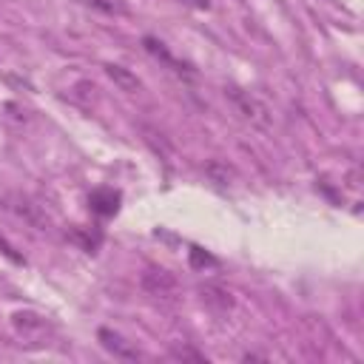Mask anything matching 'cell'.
Masks as SVG:
<instances>
[{"mask_svg":"<svg viewBox=\"0 0 364 364\" xmlns=\"http://www.w3.org/2000/svg\"><path fill=\"white\" fill-rule=\"evenodd\" d=\"M105 74L114 80V85L119 88V91H125V94H136L139 91V77L136 74H131L125 65H117V63H111V65H105Z\"/></svg>","mask_w":364,"mask_h":364,"instance_id":"5b68a950","label":"cell"},{"mask_svg":"<svg viewBox=\"0 0 364 364\" xmlns=\"http://www.w3.org/2000/svg\"><path fill=\"white\" fill-rule=\"evenodd\" d=\"M176 287L179 284H176L173 273H168L162 267H154V270L142 273V290L151 293V296H156V299H171L176 293Z\"/></svg>","mask_w":364,"mask_h":364,"instance_id":"7a4b0ae2","label":"cell"},{"mask_svg":"<svg viewBox=\"0 0 364 364\" xmlns=\"http://www.w3.org/2000/svg\"><path fill=\"white\" fill-rule=\"evenodd\" d=\"M88 205H91V210L97 216H114L117 208H119V191H114V188H97L91 193V199H88Z\"/></svg>","mask_w":364,"mask_h":364,"instance_id":"277c9868","label":"cell"},{"mask_svg":"<svg viewBox=\"0 0 364 364\" xmlns=\"http://www.w3.org/2000/svg\"><path fill=\"white\" fill-rule=\"evenodd\" d=\"M100 341H102V347L108 350V353H114L117 358H136L139 353L128 344V341H122V336H117V333H111V330H100Z\"/></svg>","mask_w":364,"mask_h":364,"instance_id":"52a82bcc","label":"cell"},{"mask_svg":"<svg viewBox=\"0 0 364 364\" xmlns=\"http://www.w3.org/2000/svg\"><path fill=\"white\" fill-rule=\"evenodd\" d=\"M188 3H193L196 9H208V3H210V0H188Z\"/></svg>","mask_w":364,"mask_h":364,"instance_id":"7c38bea8","label":"cell"},{"mask_svg":"<svg viewBox=\"0 0 364 364\" xmlns=\"http://www.w3.org/2000/svg\"><path fill=\"white\" fill-rule=\"evenodd\" d=\"M199 296H202V304L210 307L213 313H228L233 307V296L225 284H216V282H205L199 287Z\"/></svg>","mask_w":364,"mask_h":364,"instance_id":"3957f363","label":"cell"},{"mask_svg":"<svg viewBox=\"0 0 364 364\" xmlns=\"http://www.w3.org/2000/svg\"><path fill=\"white\" fill-rule=\"evenodd\" d=\"M208 173H210L219 185H228V179H230V173H233V171H230L228 165H222V162H210V165H208Z\"/></svg>","mask_w":364,"mask_h":364,"instance_id":"30bf717a","label":"cell"},{"mask_svg":"<svg viewBox=\"0 0 364 364\" xmlns=\"http://www.w3.org/2000/svg\"><path fill=\"white\" fill-rule=\"evenodd\" d=\"M11 321H14V327L23 333V336H31V333H40L43 327H46V321L37 316V313H14L11 316Z\"/></svg>","mask_w":364,"mask_h":364,"instance_id":"ba28073f","label":"cell"},{"mask_svg":"<svg viewBox=\"0 0 364 364\" xmlns=\"http://www.w3.org/2000/svg\"><path fill=\"white\" fill-rule=\"evenodd\" d=\"M173 355H176V358H193V361H202V355L193 353V350H173Z\"/></svg>","mask_w":364,"mask_h":364,"instance_id":"8fae6325","label":"cell"},{"mask_svg":"<svg viewBox=\"0 0 364 364\" xmlns=\"http://www.w3.org/2000/svg\"><path fill=\"white\" fill-rule=\"evenodd\" d=\"M191 264L193 267H216V259L210 253H205L202 247H191Z\"/></svg>","mask_w":364,"mask_h":364,"instance_id":"9c48e42d","label":"cell"},{"mask_svg":"<svg viewBox=\"0 0 364 364\" xmlns=\"http://www.w3.org/2000/svg\"><path fill=\"white\" fill-rule=\"evenodd\" d=\"M142 46H145V51H148V54H154L156 60H162L168 68H173V71H179V74H182V71H188V74H191V68H188L185 63H179V60L165 48V43H159L156 37H145V40H142Z\"/></svg>","mask_w":364,"mask_h":364,"instance_id":"8992f818","label":"cell"},{"mask_svg":"<svg viewBox=\"0 0 364 364\" xmlns=\"http://www.w3.org/2000/svg\"><path fill=\"white\" fill-rule=\"evenodd\" d=\"M3 205H6V202H3V196H0V210H3Z\"/></svg>","mask_w":364,"mask_h":364,"instance_id":"4fadbf2b","label":"cell"},{"mask_svg":"<svg viewBox=\"0 0 364 364\" xmlns=\"http://www.w3.org/2000/svg\"><path fill=\"white\" fill-rule=\"evenodd\" d=\"M228 100H230L233 108L242 114V119H247L250 125H256V128H262V131H267V128L273 125V114H270V108H267L264 102H259L256 97L239 91V88H228Z\"/></svg>","mask_w":364,"mask_h":364,"instance_id":"6da1fadb","label":"cell"}]
</instances>
